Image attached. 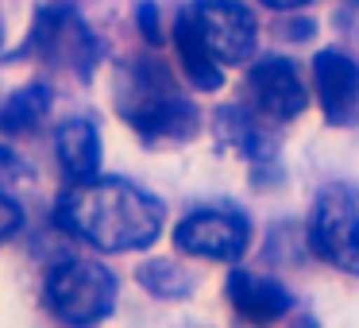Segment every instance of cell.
Wrapping results in <instances>:
<instances>
[{
	"mask_svg": "<svg viewBox=\"0 0 359 328\" xmlns=\"http://www.w3.org/2000/svg\"><path fill=\"white\" fill-rule=\"evenodd\" d=\"M55 220L97 251H135L163 232V201L124 178H86L62 193Z\"/></svg>",
	"mask_w": 359,
	"mask_h": 328,
	"instance_id": "obj_1",
	"label": "cell"
},
{
	"mask_svg": "<svg viewBox=\"0 0 359 328\" xmlns=\"http://www.w3.org/2000/svg\"><path fill=\"white\" fill-rule=\"evenodd\" d=\"M116 104L120 116L151 143H186L201 128L194 101H186L174 89L170 74L155 62L128 66L116 86Z\"/></svg>",
	"mask_w": 359,
	"mask_h": 328,
	"instance_id": "obj_2",
	"label": "cell"
},
{
	"mask_svg": "<svg viewBox=\"0 0 359 328\" xmlns=\"http://www.w3.org/2000/svg\"><path fill=\"white\" fill-rule=\"evenodd\" d=\"M43 297H47V309L66 324H93L109 317L116 305V278L101 263L66 259L47 274Z\"/></svg>",
	"mask_w": 359,
	"mask_h": 328,
	"instance_id": "obj_3",
	"label": "cell"
},
{
	"mask_svg": "<svg viewBox=\"0 0 359 328\" xmlns=\"http://www.w3.org/2000/svg\"><path fill=\"white\" fill-rule=\"evenodd\" d=\"M309 243L325 263L359 274V193L351 186H328L317 193Z\"/></svg>",
	"mask_w": 359,
	"mask_h": 328,
	"instance_id": "obj_4",
	"label": "cell"
},
{
	"mask_svg": "<svg viewBox=\"0 0 359 328\" xmlns=\"http://www.w3.org/2000/svg\"><path fill=\"white\" fill-rule=\"evenodd\" d=\"M182 20L220 66H236L255 50V16L240 0H194Z\"/></svg>",
	"mask_w": 359,
	"mask_h": 328,
	"instance_id": "obj_5",
	"label": "cell"
},
{
	"mask_svg": "<svg viewBox=\"0 0 359 328\" xmlns=\"http://www.w3.org/2000/svg\"><path fill=\"white\" fill-rule=\"evenodd\" d=\"M27 50L43 62L62 66V70H74V74H89L101 58V43L93 39V32L70 8H43L35 16Z\"/></svg>",
	"mask_w": 359,
	"mask_h": 328,
	"instance_id": "obj_6",
	"label": "cell"
},
{
	"mask_svg": "<svg viewBox=\"0 0 359 328\" xmlns=\"http://www.w3.org/2000/svg\"><path fill=\"white\" fill-rule=\"evenodd\" d=\"M251 224L243 212L236 209H201L189 212L178 228H174V243L178 251L194 259H217V263H236L248 251Z\"/></svg>",
	"mask_w": 359,
	"mask_h": 328,
	"instance_id": "obj_7",
	"label": "cell"
},
{
	"mask_svg": "<svg viewBox=\"0 0 359 328\" xmlns=\"http://www.w3.org/2000/svg\"><path fill=\"white\" fill-rule=\"evenodd\" d=\"M248 93H251V104H255L259 116L278 120V124L294 120L297 112L305 109V101H309L297 66L290 62V58H282V55H271V58H263V62L251 66Z\"/></svg>",
	"mask_w": 359,
	"mask_h": 328,
	"instance_id": "obj_8",
	"label": "cell"
},
{
	"mask_svg": "<svg viewBox=\"0 0 359 328\" xmlns=\"http://www.w3.org/2000/svg\"><path fill=\"white\" fill-rule=\"evenodd\" d=\"M313 81L325 120L332 128H348L359 120V66L344 50H320L313 58Z\"/></svg>",
	"mask_w": 359,
	"mask_h": 328,
	"instance_id": "obj_9",
	"label": "cell"
},
{
	"mask_svg": "<svg viewBox=\"0 0 359 328\" xmlns=\"http://www.w3.org/2000/svg\"><path fill=\"white\" fill-rule=\"evenodd\" d=\"M228 305L240 313L251 324H271V320L286 317L294 297H290L286 286H278L274 278H263V274H251L243 266H236L228 274Z\"/></svg>",
	"mask_w": 359,
	"mask_h": 328,
	"instance_id": "obj_10",
	"label": "cell"
},
{
	"mask_svg": "<svg viewBox=\"0 0 359 328\" xmlns=\"http://www.w3.org/2000/svg\"><path fill=\"white\" fill-rule=\"evenodd\" d=\"M55 151L62 170L74 182L97 178V170H101V135L89 120H66L55 135Z\"/></svg>",
	"mask_w": 359,
	"mask_h": 328,
	"instance_id": "obj_11",
	"label": "cell"
},
{
	"mask_svg": "<svg viewBox=\"0 0 359 328\" xmlns=\"http://www.w3.org/2000/svg\"><path fill=\"white\" fill-rule=\"evenodd\" d=\"M50 104H55V93H50L47 81H32L20 93H12L0 109V132L4 135H32L35 128L47 120Z\"/></svg>",
	"mask_w": 359,
	"mask_h": 328,
	"instance_id": "obj_12",
	"label": "cell"
},
{
	"mask_svg": "<svg viewBox=\"0 0 359 328\" xmlns=\"http://www.w3.org/2000/svg\"><path fill=\"white\" fill-rule=\"evenodd\" d=\"M174 50H178V62H182V74L194 81L197 89L212 93V89L224 86V74H220V62L205 50V43L197 39L194 32L186 27V20H174Z\"/></svg>",
	"mask_w": 359,
	"mask_h": 328,
	"instance_id": "obj_13",
	"label": "cell"
},
{
	"mask_svg": "<svg viewBox=\"0 0 359 328\" xmlns=\"http://www.w3.org/2000/svg\"><path fill=\"white\" fill-rule=\"evenodd\" d=\"M20 224H24V212H20V205L12 201V197L0 193V243L12 240V235L20 232Z\"/></svg>",
	"mask_w": 359,
	"mask_h": 328,
	"instance_id": "obj_14",
	"label": "cell"
},
{
	"mask_svg": "<svg viewBox=\"0 0 359 328\" xmlns=\"http://www.w3.org/2000/svg\"><path fill=\"white\" fill-rule=\"evenodd\" d=\"M140 27L147 32V39L151 43H158V16H155V4H140Z\"/></svg>",
	"mask_w": 359,
	"mask_h": 328,
	"instance_id": "obj_15",
	"label": "cell"
},
{
	"mask_svg": "<svg viewBox=\"0 0 359 328\" xmlns=\"http://www.w3.org/2000/svg\"><path fill=\"white\" fill-rule=\"evenodd\" d=\"M266 8H278V12H286V8H302V4H309V0H263Z\"/></svg>",
	"mask_w": 359,
	"mask_h": 328,
	"instance_id": "obj_16",
	"label": "cell"
},
{
	"mask_svg": "<svg viewBox=\"0 0 359 328\" xmlns=\"http://www.w3.org/2000/svg\"><path fill=\"white\" fill-rule=\"evenodd\" d=\"M0 43H4V27H0Z\"/></svg>",
	"mask_w": 359,
	"mask_h": 328,
	"instance_id": "obj_17",
	"label": "cell"
}]
</instances>
